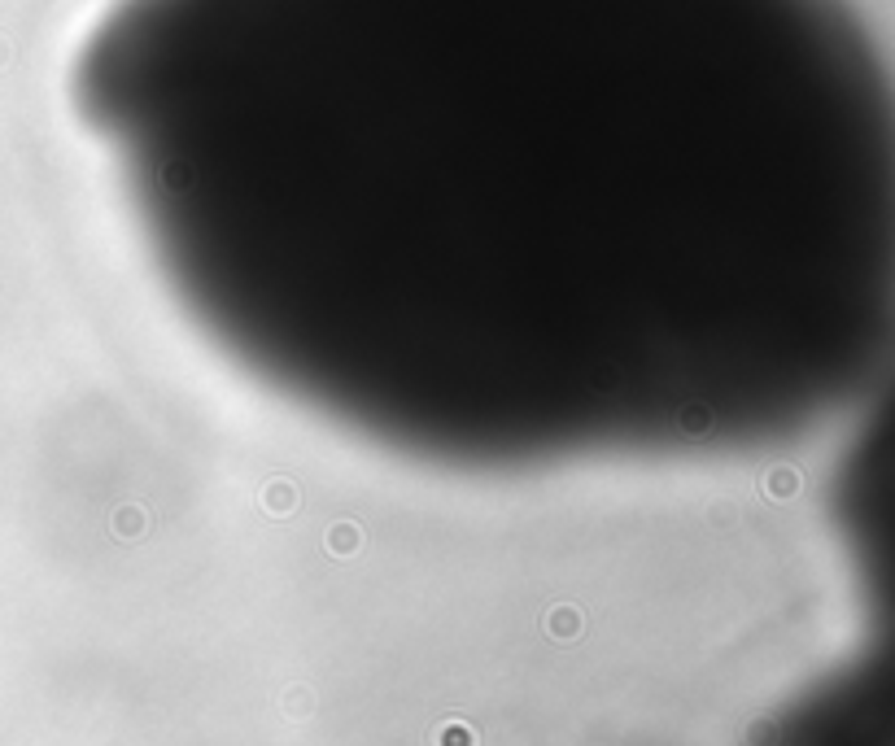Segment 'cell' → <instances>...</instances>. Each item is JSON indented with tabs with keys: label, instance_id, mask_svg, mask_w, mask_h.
Returning a JSON list of instances; mask_svg holds the SVG:
<instances>
[]
</instances>
